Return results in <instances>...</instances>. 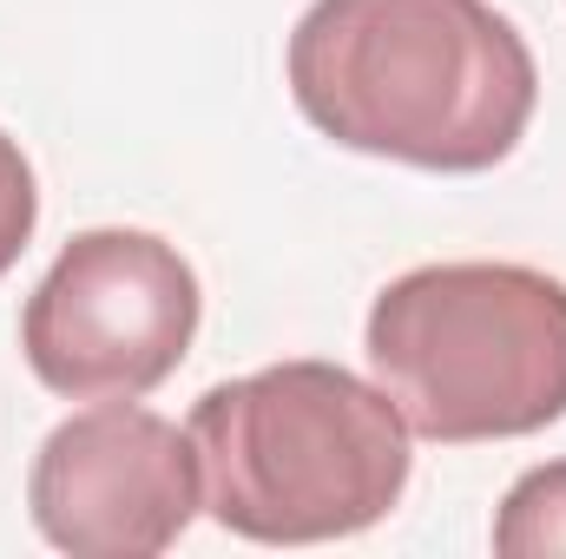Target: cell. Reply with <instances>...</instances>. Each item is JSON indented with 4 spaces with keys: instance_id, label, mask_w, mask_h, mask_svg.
<instances>
[{
    "instance_id": "obj_1",
    "label": "cell",
    "mask_w": 566,
    "mask_h": 559,
    "mask_svg": "<svg viewBox=\"0 0 566 559\" xmlns=\"http://www.w3.org/2000/svg\"><path fill=\"white\" fill-rule=\"evenodd\" d=\"M283 80L323 139L416 171H494L541 106V66L488 0H310Z\"/></svg>"
},
{
    "instance_id": "obj_2",
    "label": "cell",
    "mask_w": 566,
    "mask_h": 559,
    "mask_svg": "<svg viewBox=\"0 0 566 559\" xmlns=\"http://www.w3.org/2000/svg\"><path fill=\"white\" fill-rule=\"evenodd\" d=\"M205 514L258 547L349 540L389 520L409 487V421L343 362H271L218 382L185 421Z\"/></svg>"
},
{
    "instance_id": "obj_3",
    "label": "cell",
    "mask_w": 566,
    "mask_h": 559,
    "mask_svg": "<svg viewBox=\"0 0 566 559\" xmlns=\"http://www.w3.org/2000/svg\"><path fill=\"white\" fill-rule=\"evenodd\" d=\"M363 349L409 434L441 447L566 415V283L534 264H422L369 303Z\"/></svg>"
},
{
    "instance_id": "obj_4",
    "label": "cell",
    "mask_w": 566,
    "mask_h": 559,
    "mask_svg": "<svg viewBox=\"0 0 566 559\" xmlns=\"http://www.w3.org/2000/svg\"><path fill=\"white\" fill-rule=\"evenodd\" d=\"M198 271L158 231L99 224L66 238L20 309V356L66 402H139L191 356Z\"/></svg>"
},
{
    "instance_id": "obj_5",
    "label": "cell",
    "mask_w": 566,
    "mask_h": 559,
    "mask_svg": "<svg viewBox=\"0 0 566 559\" xmlns=\"http://www.w3.org/2000/svg\"><path fill=\"white\" fill-rule=\"evenodd\" d=\"M205 507L198 447L178 421L139 402H93L33 454L27 514L73 559H151L185 540Z\"/></svg>"
},
{
    "instance_id": "obj_6",
    "label": "cell",
    "mask_w": 566,
    "mask_h": 559,
    "mask_svg": "<svg viewBox=\"0 0 566 559\" xmlns=\"http://www.w3.org/2000/svg\"><path fill=\"white\" fill-rule=\"evenodd\" d=\"M494 553L501 559L566 553V461H541L507 487V500L494 514Z\"/></svg>"
},
{
    "instance_id": "obj_7",
    "label": "cell",
    "mask_w": 566,
    "mask_h": 559,
    "mask_svg": "<svg viewBox=\"0 0 566 559\" xmlns=\"http://www.w3.org/2000/svg\"><path fill=\"white\" fill-rule=\"evenodd\" d=\"M33 224H40V184H33V165H27L20 145L0 133V277L20 264Z\"/></svg>"
}]
</instances>
